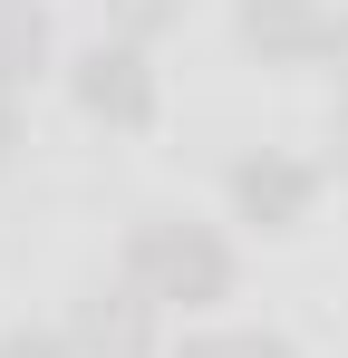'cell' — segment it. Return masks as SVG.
Masks as SVG:
<instances>
[{
  "instance_id": "obj_5",
  "label": "cell",
  "mask_w": 348,
  "mask_h": 358,
  "mask_svg": "<svg viewBox=\"0 0 348 358\" xmlns=\"http://www.w3.org/2000/svg\"><path fill=\"white\" fill-rule=\"evenodd\" d=\"M145 310H155V291H97L78 310V349L87 358H145Z\"/></svg>"
},
{
  "instance_id": "obj_9",
  "label": "cell",
  "mask_w": 348,
  "mask_h": 358,
  "mask_svg": "<svg viewBox=\"0 0 348 358\" xmlns=\"http://www.w3.org/2000/svg\"><path fill=\"white\" fill-rule=\"evenodd\" d=\"M0 358H68L58 339H0Z\"/></svg>"
},
{
  "instance_id": "obj_8",
  "label": "cell",
  "mask_w": 348,
  "mask_h": 358,
  "mask_svg": "<svg viewBox=\"0 0 348 358\" xmlns=\"http://www.w3.org/2000/svg\"><path fill=\"white\" fill-rule=\"evenodd\" d=\"M184 358H290L281 339H194Z\"/></svg>"
},
{
  "instance_id": "obj_6",
  "label": "cell",
  "mask_w": 348,
  "mask_h": 358,
  "mask_svg": "<svg viewBox=\"0 0 348 358\" xmlns=\"http://www.w3.org/2000/svg\"><path fill=\"white\" fill-rule=\"evenodd\" d=\"M39 39H49V29H39V10H29V0H0V97L39 68Z\"/></svg>"
},
{
  "instance_id": "obj_3",
  "label": "cell",
  "mask_w": 348,
  "mask_h": 358,
  "mask_svg": "<svg viewBox=\"0 0 348 358\" xmlns=\"http://www.w3.org/2000/svg\"><path fill=\"white\" fill-rule=\"evenodd\" d=\"M232 203H242L261 233H290V223L319 203V165H300V155H252V165L232 175Z\"/></svg>"
},
{
  "instance_id": "obj_1",
  "label": "cell",
  "mask_w": 348,
  "mask_h": 358,
  "mask_svg": "<svg viewBox=\"0 0 348 358\" xmlns=\"http://www.w3.org/2000/svg\"><path fill=\"white\" fill-rule=\"evenodd\" d=\"M126 262H136V281L155 300H223L232 291V252L203 233V223H145Z\"/></svg>"
},
{
  "instance_id": "obj_11",
  "label": "cell",
  "mask_w": 348,
  "mask_h": 358,
  "mask_svg": "<svg viewBox=\"0 0 348 358\" xmlns=\"http://www.w3.org/2000/svg\"><path fill=\"white\" fill-rule=\"evenodd\" d=\"M0 155H10V97H0Z\"/></svg>"
},
{
  "instance_id": "obj_2",
  "label": "cell",
  "mask_w": 348,
  "mask_h": 358,
  "mask_svg": "<svg viewBox=\"0 0 348 358\" xmlns=\"http://www.w3.org/2000/svg\"><path fill=\"white\" fill-rule=\"evenodd\" d=\"M78 107L107 117V126H145L155 117V68L136 59L126 39H116V49H87V59H78Z\"/></svg>"
},
{
  "instance_id": "obj_4",
  "label": "cell",
  "mask_w": 348,
  "mask_h": 358,
  "mask_svg": "<svg viewBox=\"0 0 348 358\" xmlns=\"http://www.w3.org/2000/svg\"><path fill=\"white\" fill-rule=\"evenodd\" d=\"M242 39L261 59H310V49H329V10L319 0H242Z\"/></svg>"
},
{
  "instance_id": "obj_7",
  "label": "cell",
  "mask_w": 348,
  "mask_h": 358,
  "mask_svg": "<svg viewBox=\"0 0 348 358\" xmlns=\"http://www.w3.org/2000/svg\"><path fill=\"white\" fill-rule=\"evenodd\" d=\"M174 20H184V0H116V29H126V39H155Z\"/></svg>"
},
{
  "instance_id": "obj_10",
  "label": "cell",
  "mask_w": 348,
  "mask_h": 358,
  "mask_svg": "<svg viewBox=\"0 0 348 358\" xmlns=\"http://www.w3.org/2000/svg\"><path fill=\"white\" fill-rule=\"evenodd\" d=\"M319 59H339V68H348V20H329V49H319Z\"/></svg>"
},
{
  "instance_id": "obj_12",
  "label": "cell",
  "mask_w": 348,
  "mask_h": 358,
  "mask_svg": "<svg viewBox=\"0 0 348 358\" xmlns=\"http://www.w3.org/2000/svg\"><path fill=\"white\" fill-rule=\"evenodd\" d=\"M339 165H348V117H339Z\"/></svg>"
}]
</instances>
